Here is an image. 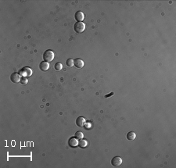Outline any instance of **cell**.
Segmentation results:
<instances>
[{"mask_svg": "<svg viewBox=\"0 0 176 168\" xmlns=\"http://www.w3.org/2000/svg\"><path fill=\"white\" fill-rule=\"evenodd\" d=\"M54 56H55V54H54L53 51H52L50 49L45 51V52L43 53V59H44V61H46L48 63L52 62L54 59Z\"/></svg>", "mask_w": 176, "mask_h": 168, "instance_id": "1", "label": "cell"}, {"mask_svg": "<svg viewBox=\"0 0 176 168\" xmlns=\"http://www.w3.org/2000/svg\"><path fill=\"white\" fill-rule=\"evenodd\" d=\"M85 30V24L83 22H76L74 25V31L76 33H82Z\"/></svg>", "mask_w": 176, "mask_h": 168, "instance_id": "2", "label": "cell"}, {"mask_svg": "<svg viewBox=\"0 0 176 168\" xmlns=\"http://www.w3.org/2000/svg\"><path fill=\"white\" fill-rule=\"evenodd\" d=\"M19 74L23 76V77H31L33 74V70L30 68V67H23L22 69L20 70L19 71Z\"/></svg>", "mask_w": 176, "mask_h": 168, "instance_id": "3", "label": "cell"}, {"mask_svg": "<svg viewBox=\"0 0 176 168\" xmlns=\"http://www.w3.org/2000/svg\"><path fill=\"white\" fill-rule=\"evenodd\" d=\"M122 164V159L120 157H115L111 160V165L114 167H120Z\"/></svg>", "mask_w": 176, "mask_h": 168, "instance_id": "4", "label": "cell"}, {"mask_svg": "<svg viewBox=\"0 0 176 168\" xmlns=\"http://www.w3.org/2000/svg\"><path fill=\"white\" fill-rule=\"evenodd\" d=\"M21 75L18 73H13L11 74L10 76V80L13 83H15V84H17L20 81V79H21Z\"/></svg>", "mask_w": 176, "mask_h": 168, "instance_id": "5", "label": "cell"}, {"mask_svg": "<svg viewBox=\"0 0 176 168\" xmlns=\"http://www.w3.org/2000/svg\"><path fill=\"white\" fill-rule=\"evenodd\" d=\"M74 19L77 20V22H82L85 19V15L81 11H78L74 14Z\"/></svg>", "mask_w": 176, "mask_h": 168, "instance_id": "6", "label": "cell"}, {"mask_svg": "<svg viewBox=\"0 0 176 168\" xmlns=\"http://www.w3.org/2000/svg\"><path fill=\"white\" fill-rule=\"evenodd\" d=\"M68 145L70 146V147L71 148H76L78 146V141L77 138H71L68 141Z\"/></svg>", "mask_w": 176, "mask_h": 168, "instance_id": "7", "label": "cell"}, {"mask_svg": "<svg viewBox=\"0 0 176 168\" xmlns=\"http://www.w3.org/2000/svg\"><path fill=\"white\" fill-rule=\"evenodd\" d=\"M49 68V63L48 62H46V61H42V62L40 63V64H39V69H40L42 71L45 72V71L48 70Z\"/></svg>", "mask_w": 176, "mask_h": 168, "instance_id": "8", "label": "cell"}, {"mask_svg": "<svg viewBox=\"0 0 176 168\" xmlns=\"http://www.w3.org/2000/svg\"><path fill=\"white\" fill-rule=\"evenodd\" d=\"M85 119L83 117H78L77 119H76V121H75V123H76V125L78 126V127H83V126H85Z\"/></svg>", "mask_w": 176, "mask_h": 168, "instance_id": "9", "label": "cell"}, {"mask_svg": "<svg viewBox=\"0 0 176 168\" xmlns=\"http://www.w3.org/2000/svg\"><path fill=\"white\" fill-rule=\"evenodd\" d=\"M74 65L77 68L80 69V68H82L84 67V62L81 59H76L74 60Z\"/></svg>", "mask_w": 176, "mask_h": 168, "instance_id": "10", "label": "cell"}, {"mask_svg": "<svg viewBox=\"0 0 176 168\" xmlns=\"http://www.w3.org/2000/svg\"><path fill=\"white\" fill-rule=\"evenodd\" d=\"M126 138L128 141H134L136 138V135L134 131H130L126 135Z\"/></svg>", "mask_w": 176, "mask_h": 168, "instance_id": "11", "label": "cell"}, {"mask_svg": "<svg viewBox=\"0 0 176 168\" xmlns=\"http://www.w3.org/2000/svg\"><path fill=\"white\" fill-rule=\"evenodd\" d=\"M87 145H88V142H87V140H85V139H81L78 142V146H79V147L81 148V149L85 148V147L87 146Z\"/></svg>", "mask_w": 176, "mask_h": 168, "instance_id": "12", "label": "cell"}, {"mask_svg": "<svg viewBox=\"0 0 176 168\" xmlns=\"http://www.w3.org/2000/svg\"><path fill=\"white\" fill-rule=\"evenodd\" d=\"M54 68H55V70H56L60 71V70H62V68H63V65H62L60 63H56L54 65Z\"/></svg>", "mask_w": 176, "mask_h": 168, "instance_id": "13", "label": "cell"}, {"mask_svg": "<svg viewBox=\"0 0 176 168\" xmlns=\"http://www.w3.org/2000/svg\"><path fill=\"white\" fill-rule=\"evenodd\" d=\"M66 65H67L68 67H73V66H74V60H73V59H67V61H66Z\"/></svg>", "mask_w": 176, "mask_h": 168, "instance_id": "14", "label": "cell"}, {"mask_svg": "<svg viewBox=\"0 0 176 168\" xmlns=\"http://www.w3.org/2000/svg\"><path fill=\"white\" fill-rule=\"evenodd\" d=\"M83 137H84V135L81 131H77L75 133V138H77L78 139H83Z\"/></svg>", "mask_w": 176, "mask_h": 168, "instance_id": "15", "label": "cell"}, {"mask_svg": "<svg viewBox=\"0 0 176 168\" xmlns=\"http://www.w3.org/2000/svg\"><path fill=\"white\" fill-rule=\"evenodd\" d=\"M20 84L21 85H27V82H28V80H27V77H21V79H20Z\"/></svg>", "mask_w": 176, "mask_h": 168, "instance_id": "16", "label": "cell"}, {"mask_svg": "<svg viewBox=\"0 0 176 168\" xmlns=\"http://www.w3.org/2000/svg\"><path fill=\"white\" fill-rule=\"evenodd\" d=\"M114 95V93H113V92H112V93H110V95H105V98H109V96H110V95Z\"/></svg>", "mask_w": 176, "mask_h": 168, "instance_id": "17", "label": "cell"}]
</instances>
